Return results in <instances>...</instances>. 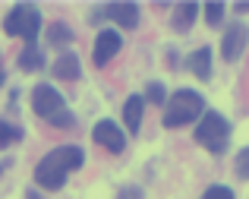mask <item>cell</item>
<instances>
[{
	"label": "cell",
	"instance_id": "cell-4",
	"mask_svg": "<svg viewBox=\"0 0 249 199\" xmlns=\"http://www.w3.org/2000/svg\"><path fill=\"white\" fill-rule=\"evenodd\" d=\"M196 142L205 145L214 155H221L227 149V142H231V123H227V117L218 114V111H205L199 117V127H196Z\"/></svg>",
	"mask_w": 249,
	"mask_h": 199
},
{
	"label": "cell",
	"instance_id": "cell-1",
	"mask_svg": "<svg viewBox=\"0 0 249 199\" xmlns=\"http://www.w3.org/2000/svg\"><path fill=\"white\" fill-rule=\"evenodd\" d=\"M82 161H85V155H82L79 145H60V149L48 152V155L38 161V168H35L38 187L60 190L63 183H67V174L76 171V168H82Z\"/></svg>",
	"mask_w": 249,
	"mask_h": 199
},
{
	"label": "cell",
	"instance_id": "cell-20",
	"mask_svg": "<svg viewBox=\"0 0 249 199\" xmlns=\"http://www.w3.org/2000/svg\"><path fill=\"white\" fill-rule=\"evenodd\" d=\"M70 38H73V32H70L63 22H57L54 29H51V44H67Z\"/></svg>",
	"mask_w": 249,
	"mask_h": 199
},
{
	"label": "cell",
	"instance_id": "cell-3",
	"mask_svg": "<svg viewBox=\"0 0 249 199\" xmlns=\"http://www.w3.org/2000/svg\"><path fill=\"white\" fill-rule=\"evenodd\" d=\"M32 108H35L38 117H44L48 123H54V127H73V114L67 111V101H63V95L54 89V85H35V92H32Z\"/></svg>",
	"mask_w": 249,
	"mask_h": 199
},
{
	"label": "cell",
	"instance_id": "cell-18",
	"mask_svg": "<svg viewBox=\"0 0 249 199\" xmlns=\"http://www.w3.org/2000/svg\"><path fill=\"white\" fill-rule=\"evenodd\" d=\"M145 101H152V104H167L164 85H161V82H148V89H145Z\"/></svg>",
	"mask_w": 249,
	"mask_h": 199
},
{
	"label": "cell",
	"instance_id": "cell-16",
	"mask_svg": "<svg viewBox=\"0 0 249 199\" xmlns=\"http://www.w3.org/2000/svg\"><path fill=\"white\" fill-rule=\"evenodd\" d=\"M221 19H224V3H218V0H214V3H205V22L218 29Z\"/></svg>",
	"mask_w": 249,
	"mask_h": 199
},
{
	"label": "cell",
	"instance_id": "cell-10",
	"mask_svg": "<svg viewBox=\"0 0 249 199\" xmlns=\"http://www.w3.org/2000/svg\"><path fill=\"white\" fill-rule=\"evenodd\" d=\"M54 76L57 79H79L82 76V63L73 51H63L60 57L54 60Z\"/></svg>",
	"mask_w": 249,
	"mask_h": 199
},
{
	"label": "cell",
	"instance_id": "cell-7",
	"mask_svg": "<svg viewBox=\"0 0 249 199\" xmlns=\"http://www.w3.org/2000/svg\"><path fill=\"white\" fill-rule=\"evenodd\" d=\"M91 139L98 145H104L107 152H123L126 149V133L117 127L114 120H98L95 130H91Z\"/></svg>",
	"mask_w": 249,
	"mask_h": 199
},
{
	"label": "cell",
	"instance_id": "cell-12",
	"mask_svg": "<svg viewBox=\"0 0 249 199\" xmlns=\"http://www.w3.org/2000/svg\"><path fill=\"white\" fill-rule=\"evenodd\" d=\"M196 16H199V3H180L174 10V19H170V25H174V32H189L196 22Z\"/></svg>",
	"mask_w": 249,
	"mask_h": 199
},
{
	"label": "cell",
	"instance_id": "cell-14",
	"mask_svg": "<svg viewBox=\"0 0 249 199\" xmlns=\"http://www.w3.org/2000/svg\"><path fill=\"white\" fill-rule=\"evenodd\" d=\"M41 63H44V57L35 44H29V48L19 54V66H22V70H41Z\"/></svg>",
	"mask_w": 249,
	"mask_h": 199
},
{
	"label": "cell",
	"instance_id": "cell-8",
	"mask_svg": "<svg viewBox=\"0 0 249 199\" xmlns=\"http://www.w3.org/2000/svg\"><path fill=\"white\" fill-rule=\"evenodd\" d=\"M120 48H123L120 32H114V29L98 32V38H95V63H98V66L110 63V60L117 57V51H120Z\"/></svg>",
	"mask_w": 249,
	"mask_h": 199
},
{
	"label": "cell",
	"instance_id": "cell-17",
	"mask_svg": "<svg viewBox=\"0 0 249 199\" xmlns=\"http://www.w3.org/2000/svg\"><path fill=\"white\" fill-rule=\"evenodd\" d=\"M233 171H237L240 180H249V145L237 152V161H233Z\"/></svg>",
	"mask_w": 249,
	"mask_h": 199
},
{
	"label": "cell",
	"instance_id": "cell-2",
	"mask_svg": "<svg viewBox=\"0 0 249 199\" xmlns=\"http://www.w3.org/2000/svg\"><path fill=\"white\" fill-rule=\"evenodd\" d=\"M202 114H205V98L193 89H180V92H174L164 104V127L167 130L186 127V123L199 120Z\"/></svg>",
	"mask_w": 249,
	"mask_h": 199
},
{
	"label": "cell",
	"instance_id": "cell-5",
	"mask_svg": "<svg viewBox=\"0 0 249 199\" xmlns=\"http://www.w3.org/2000/svg\"><path fill=\"white\" fill-rule=\"evenodd\" d=\"M3 29H6V35L25 38V41L32 44L38 38V29H41V13H38V6H32V3H16L10 13H6Z\"/></svg>",
	"mask_w": 249,
	"mask_h": 199
},
{
	"label": "cell",
	"instance_id": "cell-13",
	"mask_svg": "<svg viewBox=\"0 0 249 199\" xmlns=\"http://www.w3.org/2000/svg\"><path fill=\"white\" fill-rule=\"evenodd\" d=\"M189 70H193V76L199 79H212V48H199L189 54Z\"/></svg>",
	"mask_w": 249,
	"mask_h": 199
},
{
	"label": "cell",
	"instance_id": "cell-11",
	"mask_svg": "<svg viewBox=\"0 0 249 199\" xmlns=\"http://www.w3.org/2000/svg\"><path fill=\"white\" fill-rule=\"evenodd\" d=\"M142 111H145V98H142V95H129L126 104H123V120H126L129 133H139V127H142Z\"/></svg>",
	"mask_w": 249,
	"mask_h": 199
},
{
	"label": "cell",
	"instance_id": "cell-9",
	"mask_svg": "<svg viewBox=\"0 0 249 199\" xmlns=\"http://www.w3.org/2000/svg\"><path fill=\"white\" fill-rule=\"evenodd\" d=\"M104 16L114 19L123 29H136L139 25V6L136 3H110V6H104Z\"/></svg>",
	"mask_w": 249,
	"mask_h": 199
},
{
	"label": "cell",
	"instance_id": "cell-22",
	"mask_svg": "<svg viewBox=\"0 0 249 199\" xmlns=\"http://www.w3.org/2000/svg\"><path fill=\"white\" fill-rule=\"evenodd\" d=\"M237 13H249V3H237Z\"/></svg>",
	"mask_w": 249,
	"mask_h": 199
},
{
	"label": "cell",
	"instance_id": "cell-6",
	"mask_svg": "<svg viewBox=\"0 0 249 199\" xmlns=\"http://www.w3.org/2000/svg\"><path fill=\"white\" fill-rule=\"evenodd\" d=\"M246 41H249V29L243 22H233L231 29L224 32V41H221V57H224L227 63L240 60V54L246 51Z\"/></svg>",
	"mask_w": 249,
	"mask_h": 199
},
{
	"label": "cell",
	"instance_id": "cell-19",
	"mask_svg": "<svg viewBox=\"0 0 249 199\" xmlns=\"http://www.w3.org/2000/svg\"><path fill=\"white\" fill-rule=\"evenodd\" d=\"M202 199H237V196H233L231 187H224V183H214V187H208L205 193H202Z\"/></svg>",
	"mask_w": 249,
	"mask_h": 199
},
{
	"label": "cell",
	"instance_id": "cell-21",
	"mask_svg": "<svg viewBox=\"0 0 249 199\" xmlns=\"http://www.w3.org/2000/svg\"><path fill=\"white\" fill-rule=\"evenodd\" d=\"M120 199H142V193H139L136 187H126V190L120 193Z\"/></svg>",
	"mask_w": 249,
	"mask_h": 199
},
{
	"label": "cell",
	"instance_id": "cell-23",
	"mask_svg": "<svg viewBox=\"0 0 249 199\" xmlns=\"http://www.w3.org/2000/svg\"><path fill=\"white\" fill-rule=\"evenodd\" d=\"M0 85H3V66H0Z\"/></svg>",
	"mask_w": 249,
	"mask_h": 199
},
{
	"label": "cell",
	"instance_id": "cell-15",
	"mask_svg": "<svg viewBox=\"0 0 249 199\" xmlns=\"http://www.w3.org/2000/svg\"><path fill=\"white\" fill-rule=\"evenodd\" d=\"M19 139H22V130L13 127V123H6V120H0V149H10L13 142H19Z\"/></svg>",
	"mask_w": 249,
	"mask_h": 199
}]
</instances>
